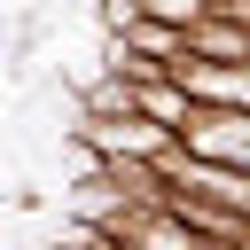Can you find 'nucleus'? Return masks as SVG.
Masks as SVG:
<instances>
[{"label": "nucleus", "mask_w": 250, "mask_h": 250, "mask_svg": "<svg viewBox=\"0 0 250 250\" xmlns=\"http://www.w3.org/2000/svg\"><path fill=\"white\" fill-rule=\"evenodd\" d=\"M148 16H164V23H180V31H195V23L211 16V8H203V0H148Z\"/></svg>", "instance_id": "20e7f679"}, {"label": "nucleus", "mask_w": 250, "mask_h": 250, "mask_svg": "<svg viewBox=\"0 0 250 250\" xmlns=\"http://www.w3.org/2000/svg\"><path fill=\"white\" fill-rule=\"evenodd\" d=\"M133 250H211V242H203L195 227L180 234V227H164V219H156V227H141V234H133Z\"/></svg>", "instance_id": "7ed1b4c3"}, {"label": "nucleus", "mask_w": 250, "mask_h": 250, "mask_svg": "<svg viewBox=\"0 0 250 250\" xmlns=\"http://www.w3.org/2000/svg\"><path fill=\"white\" fill-rule=\"evenodd\" d=\"M203 8H227V0H203Z\"/></svg>", "instance_id": "39448f33"}, {"label": "nucleus", "mask_w": 250, "mask_h": 250, "mask_svg": "<svg viewBox=\"0 0 250 250\" xmlns=\"http://www.w3.org/2000/svg\"><path fill=\"white\" fill-rule=\"evenodd\" d=\"M180 86L203 109H250V62H180Z\"/></svg>", "instance_id": "f03ea898"}, {"label": "nucleus", "mask_w": 250, "mask_h": 250, "mask_svg": "<svg viewBox=\"0 0 250 250\" xmlns=\"http://www.w3.org/2000/svg\"><path fill=\"white\" fill-rule=\"evenodd\" d=\"M180 148L195 164H219V172H242L250 180V109H195L180 125Z\"/></svg>", "instance_id": "f257e3e1"}]
</instances>
